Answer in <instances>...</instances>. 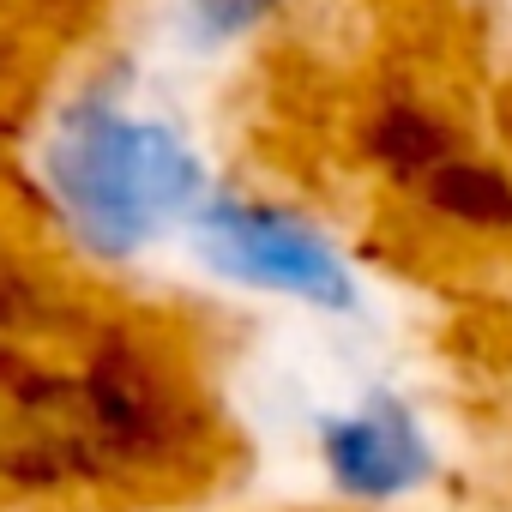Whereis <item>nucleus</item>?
<instances>
[{"instance_id":"7","label":"nucleus","mask_w":512,"mask_h":512,"mask_svg":"<svg viewBox=\"0 0 512 512\" xmlns=\"http://www.w3.org/2000/svg\"><path fill=\"white\" fill-rule=\"evenodd\" d=\"M506 133H512V97H506Z\"/></svg>"},{"instance_id":"4","label":"nucleus","mask_w":512,"mask_h":512,"mask_svg":"<svg viewBox=\"0 0 512 512\" xmlns=\"http://www.w3.org/2000/svg\"><path fill=\"white\" fill-rule=\"evenodd\" d=\"M422 205L464 229H512V175L476 157H446L422 181Z\"/></svg>"},{"instance_id":"3","label":"nucleus","mask_w":512,"mask_h":512,"mask_svg":"<svg viewBox=\"0 0 512 512\" xmlns=\"http://www.w3.org/2000/svg\"><path fill=\"white\" fill-rule=\"evenodd\" d=\"M320 452H326L332 482L356 500H392L434 476L428 434L392 392H368L350 416H326Z\"/></svg>"},{"instance_id":"2","label":"nucleus","mask_w":512,"mask_h":512,"mask_svg":"<svg viewBox=\"0 0 512 512\" xmlns=\"http://www.w3.org/2000/svg\"><path fill=\"white\" fill-rule=\"evenodd\" d=\"M193 247L199 260L247 290H278L332 314L356 308V278L332 253L320 229L278 205H247V199H205L193 211Z\"/></svg>"},{"instance_id":"5","label":"nucleus","mask_w":512,"mask_h":512,"mask_svg":"<svg viewBox=\"0 0 512 512\" xmlns=\"http://www.w3.org/2000/svg\"><path fill=\"white\" fill-rule=\"evenodd\" d=\"M374 157H380L386 169L422 181L434 163H446V157H458V151H452V133H446L434 115H422V109H392V115L374 127Z\"/></svg>"},{"instance_id":"6","label":"nucleus","mask_w":512,"mask_h":512,"mask_svg":"<svg viewBox=\"0 0 512 512\" xmlns=\"http://www.w3.org/2000/svg\"><path fill=\"white\" fill-rule=\"evenodd\" d=\"M278 0H181L175 19H181V37L193 49H223L235 37H247L253 25L272 19Z\"/></svg>"},{"instance_id":"1","label":"nucleus","mask_w":512,"mask_h":512,"mask_svg":"<svg viewBox=\"0 0 512 512\" xmlns=\"http://www.w3.org/2000/svg\"><path fill=\"white\" fill-rule=\"evenodd\" d=\"M43 181L91 253H139L205 205V163L169 121L121 115L103 91L61 109L43 139Z\"/></svg>"}]
</instances>
